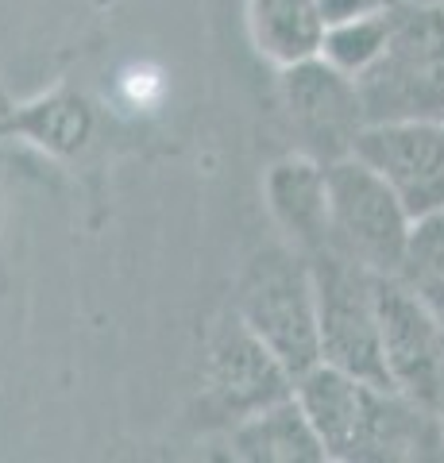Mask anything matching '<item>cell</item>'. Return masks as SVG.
<instances>
[{"label":"cell","instance_id":"6da1fadb","mask_svg":"<svg viewBox=\"0 0 444 463\" xmlns=\"http://www.w3.org/2000/svg\"><path fill=\"white\" fill-rule=\"evenodd\" d=\"M294 398L328 459H418L429 448H444L433 410L398 386H375L317 364L294 379Z\"/></svg>","mask_w":444,"mask_h":463},{"label":"cell","instance_id":"7a4b0ae2","mask_svg":"<svg viewBox=\"0 0 444 463\" xmlns=\"http://www.w3.org/2000/svg\"><path fill=\"white\" fill-rule=\"evenodd\" d=\"M355 90L367 124L444 120V8L394 0L391 39Z\"/></svg>","mask_w":444,"mask_h":463},{"label":"cell","instance_id":"3957f363","mask_svg":"<svg viewBox=\"0 0 444 463\" xmlns=\"http://www.w3.org/2000/svg\"><path fill=\"white\" fill-rule=\"evenodd\" d=\"M236 313L294 379L321 364L317 289H313L309 255L302 259L282 248L260 251L243 270Z\"/></svg>","mask_w":444,"mask_h":463},{"label":"cell","instance_id":"277c9868","mask_svg":"<svg viewBox=\"0 0 444 463\" xmlns=\"http://www.w3.org/2000/svg\"><path fill=\"white\" fill-rule=\"evenodd\" d=\"M413 216L364 158L328 163V248L379 279H398Z\"/></svg>","mask_w":444,"mask_h":463},{"label":"cell","instance_id":"5b68a950","mask_svg":"<svg viewBox=\"0 0 444 463\" xmlns=\"http://www.w3.org/2000/svg\"><path fill=\"white\" fill-rule=\"evenodd\" d=\"M313 289H317V336H321V364L348 371L364 383L394 386L383 355V325H379V298L375 279L360 263L344 259L333 248L309 255Z\"/></svg>","mask_w":444,"mask_h":463},{"label":"cell","instance_id":"8992f818","mask_svg":"<svg viewBox=\"0 0 444 463\" xmlns=\"http://www.w3.org/2000/svg\"><path fill=\"white\" fill-rule=\"evenodd\" d=\"M282 109L302 139V151L325 166L348 158L367 128L355 78L325 62L321 54L282 66Z\"/></svg>","mask_w":444,"mask_h":463},{"label":"cell","instance_id":"52a82bcc","mask_svg":"<svg viewBox=\"0 0 444 463\" xmlns=\"http://www.w3.org/2000/svg\"><path fill=\"white\" fill-rule=\"evenodd\" d=\"M391 383L429 410L444 402V325L402 279H375Z\"/></svg>","mask_w":444,"mask_h":463},{"label":"cell","instance_id":"ba28073f","mask_svg":"<svg viewBox=\"0 0 444 463\" xmlns=\"http://www.w3.org/2000/svg\"><path fill=\"white\" fill-rule=\"evenodd\" d=\"M418 221L444 209V120L367 124L352 147Z\"/></svg>","mask_w":444,"mask_h":463},{"label":"cell","instance_id":"9c48e42d","mask_svg":"<svg viewBox=\"0 0 444 463\" xmlns=\"http://www.w3.org/2000/svg\"><path fill=\"white\" fill-rule=\"evenodd\" d=\"M205 379H209V398L217 402V410L236 417V421L294 394V374L240 321V313L213 332Z\"/></svg>","mask_w":444,"mask_h":463},{"label":"cell","instance_id":"30bf717a","mask_svg":"<svg viewBox=\"0 0 444 463\" xmlns=\"http://www.w3.org/2000/svg\"><path fill=\"white\" fill-rule=\"evenodd\" d=\"M263 197L275 224L306 255L328 248V166L306 151L270 163Z\"/></svg>","mask_w":444,"mask_h":463},{"label":"cell","instance_id":"8fae6325","mask_svg":"<svg viewBox=\"0 0 444 463\" xmlns=\"http://www.w3.org/2000/svg\"><path fill=\"white\" fill-rule=\"evenodd\" d=\"M232 452L251 463H321L325 444L294 394L243 417L232 432Z\"/></svg>","mask_w":444,"mask_h":463},{"label":"cell","instance_id":"7c38bea8","mask_svg":"<svg viewBox=\"0 0 444 463\" xmlns=\"http://www.w3.org/2000/svg\"><path fill=\"white\" fill-rule=\"evenodd\" d=\"M248 27L255 51L282 70L317 58L328 24L317 0H248Z\"/></svg>","mask_w":444,"mask_h":463},{"label":"cell","instance_id":"4fadbf2b","mask_svg":"<svg viewBox=\"0 0 444 463\" xmlns=\"http://www.w3.org/2000/svg\"><path fill=\"white\" fill-rule=\"evenodd\" d=\"M93 128H97L93 105L81 93H70V90L39 97L32 105L0 116V136H20L59 158H74L90 147Z\"/></svg>","mask_w":444,"mask_h":463},{"label":"cell","instance_id":"5bb4252c","mask_svg":"<svg viewBox=\"0 0 444 463\" xmlns=\"http://www.w3.org/2000/svg\"><path fill=\"white\" fill-rule=\"evenodd\" d=\"M386 39H391V5L379 12H367V16H355V20L328 24L325 43H321V58L333 62L336 70H344V74L360 78L383 54Z\"/></svg>","mask_w":444,"mask_h":463},{"label":"cell","instance_id":"9a60e30c","mask_svg":"<svg viewBox=\"0 0 444 463\" xmlns=\"http://www.w3.org/2000/svg\"><path fill=\"white\" fill-rule=\"evenodd\" d=\"M398 279H402L410 289L444 286V209L425 213L413 221Z\"/></svg>","mask_w":444,"mask_h":463},{"label":"cell","instance_id":"2e32d148","mask_svg":"<svg viewBox=\"0 0 444 463\" xmlns=\"http://www.w3.org/2000/svg\"><path fill=\"white\" fill-rule=\"evenodd\" d=\"M325 24H340V20H355L367 16V12L386 8V0H317Z\"/></svg>","mask_w":444,"mask_h":463},{"label":"cell","instance_id":"e0dca14e","mask_svg":"<svg viewBox=\"0 0 444 463\" xmlns=\"http://www.w3.org/2000/svg\"><path fill=\"white\" fill-rule=\"evenodd\" d=\"M413 294H418L425 306H429V313L437 317V321L444 325V286H433V289H413Z\"/></svg>","mask_w":444,"mask_h":463},{"label":"cell","instance_id":"ac0fdd59","mask_svg":"<svg viewBox=\"0 0 444 463\" xmlns=\"http://www.w3.org/2000/svg\"><path fill=\"white\" fill-rule=\"evenodd\" d=\"M413 5H429V8H444V0H413Z\"/></svg>","mask_w":444,"mask_h":463},{"label":"cell","instance_id":"d6986e66","mask_svg":"<svg viewBox=\"0 0 444 463\" xmlns=\"http://www.w3.org/2000/svg\"><path fill=\"white\" fill-rule=\"evenodd\" d=\"M8 112H12V105L5 100V93H0V116H8Z\"/></svg>","mask_w":444,"mask_h":463},{"label":"cell","instance_id":"ffe728a7","mask_svg":"<svg viewBox=\"0 0 444 463\" xmlns=\"http://www.w3.org/2000/svg\"><path fill=\"white\" fill-rule=\"evenodd\" d=\"M386 5H394V0H386Z\"/></svg>","mask_w":444,"mask_h":463}]
</instances>
